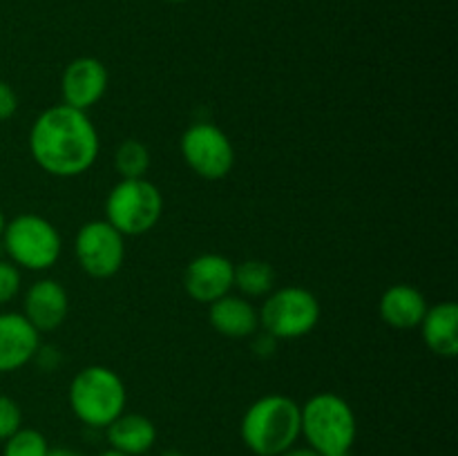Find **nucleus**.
<instances>
[{"instance_id":"20e7f679","label":"nucleus","mask_w":458,"mask_h":456,"mask_svg":"<svg viewBox=\"0 0 458 456\" xmlns=\"http://www.w3.org/2000/svg\"><path fill=\"white\" fill-rule=\"evenodd\" d=\"M70 407L76 418L94 429H106L125 411L128 392L114 369L103 365H89L72 378Z\"/></svg>"},{"instance_id":"c756f323","label":"nucleus","mask_w":458,"mask_h":456,"mask_svg":"<svg viewBox=\"0 0 458 456\" xmlns=\"http://www.w3.org/2000/svg\"><path fill=\"white\" fill-rule=\"evenodd\" d=\"M168 3H186V0H168Z\"/></svg>"},{"instance_id":"f8f14e48","label":"nucleus","mask_w":458,"mask_h":456,"mask_svg":"<svg viewBox=\"0 0 458 456\" xmlns=\"http://www.w3.org/2000/svg\"><path fill=\"white\" fill-rule=\"evenodd\" d=\"M40 349V331L22 313H0V374L30 365Z\"/></svg>"},{"instance_id":"9d476101","label":"nucleus","mask_w":458,"mask_h":456,"mask_svg":"<svg viewBox=\"0 0 458 456\" xmlns=\"http://www.w3.org/2000/svg\"><path fill=\"white\" fill-rule=\"evenodd\" d=\"M235 264L219 253H204L191 259L183 271V289L195 302L213 304L231 293Z\"/></svg>"},{"instance_id":"2eb2a0df","label":"nucleus","mask_w":458,"mask_h":456,"mask_svg":"<svg viewBox=\"0 0 458 456\" xmlns=\"http://www.w3.org/2000/svg\"><path fill=\"white\" fill-rule=\"evenodd\" d=\"M425 311L428 300L411 284H394L380 295V320L394 329H414L425 317Z\"/></svg>"},{"instance_id":"dca6fc26","label":"nucleus","mask_w":458,"mask_h":456,"mask_svg":"<svg viewBox=\"0 0 458 456\" xmlns=\"http://www.w3.org/2000/svg\"><path fill=\"white\" fill-rule=\"evenodd\" d=\"M420 334L429 351L438 358H454L458 353V307L454 302H438L428 307L420 320Z\"/></svg>"},{"instance_id":"f3484780","label":"nucleus","mask_w":458,"mask_h":456,"mask_svg":"<svg viewBox=\"0 0 458 456\" xmlns=\"http://www.w3.org/2000/svg\"><path fill=\"white\" fill-rule=\"evenodd\" d=\"M110 450L128 456H143L152 450L157 441V427L143 414H121L106 427Z\"/></svg>"},{"instance_id":"39448f33","label":"nucleus","mask_w":458,"mask_h":456,"mask_svg":"<svg viewBox=\"0 0 458 456\" xmlns=\"http://www.w3.org/2000/svg\"><path fill=\"white\" fill-rule=\"evenodd\" d=\"M3 246L9 262L27 271H47L61 258V232L49 219L34 213H22L4 224Z\"/></svg>"},{"instance_id":"cd10ccee","label":"nucleus","mask_w":458,"mask_h":456,"mask_svg":"<svg viewBox=\"0 0 458 456\" xmlns=\"http://www.w3.org/2000/svg\"><path fill=\"white\" fill-rule=\"evenodd\" d=\"M4 224H7V219H4V213H3V208H0V237H3Z\"/></svg>"},{"instance_id":"423d86ee","label":"nucleus","mask_w":458,"mask_h":456,"mask_svg":"<svg viewBox=\"0 0 458 456\" xmlns=\"http://www.w3.org/2000/svg\"><path fill=\"white\" fill-rule=\"evenodd\" d=\"M164 215V197L152 182L121 179L106 199V222L123 237L150 232Z\"/></svg>"},{"instance_id":"c85d7f7f","label":"nucleus","mask_w":458,"mask_h":456,"mask_svg":"<svg viewBox=\"0 0 458 456\" xmlns=\"http://www.w3.org/2000/svg\"><path fill=\"white\" fill-rule=\"evenodd\" d=\"M161 456H183V454H182V452H177V450H165Z\"/></svg>"},{"instance_id":"a211bd4d","label":"nucleus","mask_w":458,"mask_h":456,"mask_svg":"<svg viewBox=\"0 0 458 456\" xmlns=\"http://www.w3.org/2000/svg\"><path fill=\"white\" fill-rule=\"evenodd\" d=\"M233 286H237L246 298H267L276 286V268L264 259H244L235 264Z\"/></svg>"},{"instance_id":"b1692460","label":"nucleus","mask_w":458,"mask_h":456,"mask_svg":"<svg viewBox=\"0 0 458 456\" xmlns=\"http://www.w3.org/2000/svg\"><path fill=\"white\" fill-rule=\"evenodd\" d=\"M276 342L277 340L273 338V335H268L267 331H262V334H253V351L258 353V356L262 358H268L273 351H276Z\"/></svg>"},{"instance_id":"bb28decb","label":"nucleus","mask_w":458,"mask_h":456,"mask_svg":"<svg viewBox=\"0 0 458 456\" xmlns=\"http://www.w3.org/2000/svg\"><path fill=\"white\" fill-rule=\"evenodd\" d=\"M98 456H128V454H121V452H116V450H107V452H101Z\"/></svg>"},{"instance_id":"4be33fe9","label":"nucleus","mask_w":458,"mask_h":456,"mask_svg":"<svg viewBox=\"0 0 458 456\" xmlns=\"http://www.w3.org/2000/svg\"><path fill=\"white\" fill-rule=\"evenodd\" d=\"M21 291V271L16 264L0 259V307L12 302Z\"/></svg>"},{"instance_id":"7ed1b4c3","label":"nucleus","mask_w":458,"mask_h":456,"mask_svg":"<svg viewBox=\"0 0 458 456\" xmlns=\"http://www.w3.org/2000/svg\"><path fill=\"white\" fill-rule=\"evenodd\" d=\"M356 414L338 393H316L300 405V436L307 438V445L318 454H349L356 443Z\"/></svg>"},{"instance_id":"393cba45","label":"nucleus","mask_w":458,"mask_h":456,"mask_svg":"<svg viewBox=\"0 0 458 456\" xmlns=\"http://www.w3.org/2000/svg\"><path fill=\"white\" fill-rule=\"evenodd\" d=\"M280 456H322V454H318L316 450H311V447H298V445H293V447H289V450L286 452H282Z\"/></svg>"},{"instance_id":"7c9ffc66","label":"nucleus","mask_w":458,"mask_h":456,"mask_svg":"<svg viewBox=\"0 0 458 456\" xmlns=\"http://www.w3.org/2000/svg\"><path fill=\"white\" fill-rule=\"evenodd\" d=\"M340 456H352V452H349V454H340Z\"/></svg>"},{"instance_id":"4468645a","label":"nucleus","mask_w":458,"mask_h":456,"mask_svg":"<svg viewBox=\"0 0 458 456\" xmlns=\"http://www.w3.org/2000/svg\"><path fill=\"white\" fill-rule=\"evenodd\" d=\"M208 320L219 335L231 340L250 338L259 331V313L240 295H224L208 304Z\"/></svg>"},{"instance_id":"412c9836","label":"nucleus","mask_w":458,"mask_h":456,"mask_svg":"<svg viewBox=\"0 0 458 456\" xmlns=\"http://www.w3.org/2000/svg\"><path fill=\"white\" fill-rule=\"evenodd\" d=\"M22 427L21 405L12 396L0 393V441H7L13 432Z\"/></svg>"},{"instance_id":"aec40b11","label":"nucleus","mask_w":458,"mask_h":456,"mask_svg":"<svg viewBox=\"0 0 458 456\" xmlns=\"http://www.w3.org/2000/svg\"><path fill=\"white\" fill-rule=\"evenodd\" d=\"M52 447L47 438L34 427H21L4 441L3 456H47Z\"/></svg>"},{"instance_id":"ddd939ff","label":"nucleus","mask_w":458,"mask_h":456,"mask_svg":"<svg viewBox=\"0 0 458 456\" xmlns=\"http://www.w3.org/2000/svg\"><path fill=\"white\" fill-rule=\"evenodd\" d=\"M70 298L65 286L56 280H38L27 289L22 298V316L38 331H54L65 322Z\"/></svg>"},{"instance_id":"5701e85b","label":"nucleus","mask_w":458,"mask_h":456,"mask_svg":"<svg viewBox=\"0 0 458 456\" xmlns=\"http://www.w3.org/2000/svg\"><path fill=\"white\" fill-rule=\"evenodd\" d=\"M18 110V94L7 80L0 79V123L9 121Z\"/></svg>"},{"instance_id":"6ab92c4d","label":"nucleus","mask_w":458,"mask_h":456,"mask_svg":"<svg viewBox=\"0 0 458 456\" xmlns=\"http://www.w3.org/2000/svg\"><path fill=\"white\" fill-rule=\"evenodd\" d=\"M114 168L121 179H143L150 170V150L139 139H125L114 152Z\"/></svg>"},{"instance_id":"0eeeda50","label":"nucleus","mask_w":458,"mask_h":456,"mask_svg":"<svg viewBox=\"0 0 458 456\" xmlns=\"http://www.w3.org/2000/svg\"><path fill=\"white\" fill-rule=\"evenodd\" d=\"M259 326L276 340H295L311 334L320 322V302L302 286L271 291L259 308Z\"/></svg>"},{"instance_id":"f257e3e1","label":"nucleus","mask_w":458,"mask_h":456,"mask_svg":"<svg viewBox=\"0 0 458 456\" xmlns=\"http://www.w3.org/2000/svg\"><path fill=\"white\" fill-rule=\"evenodd\" d=\"M97 125L88 112L58 103L36 116L30 130V155L52 177H79L98 156Z\"/></svg>"},{"instance_id":"f03ea898","label":"nucleus","mask_w":458,"mask_h":456,"mask_svg":"<svg viewBox=\"0 0 458 456\" xmlns=\"http://www.w3.org/2000/svg\"><path fill=\"white\" fill-rule=\"evenodd\" d=\"M240 432L255 456H280L300 438V405L282 393L258 398L246 410Z\"/></svg>"},{"instance_id":"9b49d317","label":"nucleus","mask_w":458,"mask_h":456,"mask_svg":"<svg viewBox=\"0 0 458 456\" xmlns=\"http://www.w3.org/2000/svg\"><path fill=\"white\" fill-rule=\"evenodd\" d=\"M107 83H110V76H107L106 65L98 58H74L63 70L61 76L63 103L76 107V110L88 112L89 107H94L101 101L107 89Z\"/></svg>"},{"instance_id":"a878e982","label":"nucleus","mask_w":458,"mask_h":456,"mask_svg":"<svg viewBox=\"0 0 458 456\" xmlns=\"http://www.w3.org/2000/svg\"><path fill=\"white\" fill-rule=\"evenodd\" d=\"M47 456H83V454L76 450H70V447H56V450H49Z\"/></svg>"},{"instance_id":"1a4fd4ad","label":"nucleus","mask_w":458,"mask_h":456,"mask_svg":"<svg viewBox=\"0 0 458 456\" xmlns=\"http://www.w3.org/2000/svg\"><path fill=\"white\" fill-rule=\"evenodd\" d=\"M74 255L79 266L94 280L116 275L125 259V237L106 219L83 224L74 237Z\"/></svg>"},{"instance_id":"6e6552de","label":"nucleus","mask_w":458,"mask_h":456,"mask_svg":"<svg viewBox=\"0 0 458 456\" xmlns=\"http://www.w3.org/2000/svg\"><path fill=\"white\" fill-rule=\"evenodd\" d=\"M179 150L188 168L208 182L228 177L235 165V148L231 139L222 128L208 121H199L186 128L179 141Z\"/></svg>"}]
</instances>
